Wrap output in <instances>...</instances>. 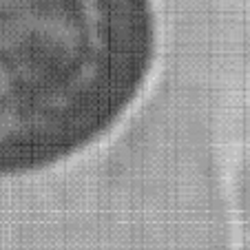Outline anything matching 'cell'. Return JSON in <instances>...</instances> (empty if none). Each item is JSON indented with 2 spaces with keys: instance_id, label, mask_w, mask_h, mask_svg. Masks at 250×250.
Segmentation results:
<instances>
[{
  "instance_id": "cell-1",
  "label": "cell",
  "mask_w": 250,
  "mask_h": 250,
  "mask_svg": "<svg viewBox=\"0 0 250 250\" xmlns=\"http://www.w3.org/2000/svg\"><path fill=\"white\" fill-rule=\"evenodd\" d=\"M153 0H0V175L84 148L155 58Z\"/></svg>"
}]
</instances>
